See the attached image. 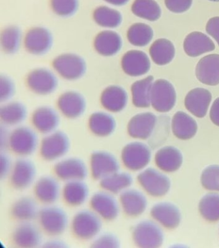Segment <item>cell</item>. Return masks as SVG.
Returning <instances> with one entry per match:
<instances>
[{
    "mask_svg": "<svg viewBox=\"0 0 219 248\" xmlns=\"http://www.w3.org/2000/svg\"><path fill=\"white\" fill-rule=\"evenodd\" d=\"M53 68L63 79L75 81L81 79L87 70V64L82 56L74 53H64L57 56Z\"/></svg>",
    "mask_w": 219,
    "mask_h": 248,
    "instance_id": "cell-4",
    "label": "cell"
},
{
    "mask_svg": "<svg viewBox=\"0 0 219 248\" xmlns=\"http://www.w3.org/2000/svg\"><path fill=\"white\" fill-rule=\"evenodd\" d=\"M212 99V93L208 90L196 88L190 91L186 96V108L197 118H204L208 112Z\"/></svg>",
    "mask_w": 219,
    "mask_h": 248,
    "instance_id": "cell-24",
    "label": "cell"
},
{
    "mask_svg": "<svg viewBox=\"0 0 219 248\" xmlns=\"http://www.w3.org/2000/svg\"><path fill=\"white\" fill-rule=\"evenodd\" d=\"M151 105L157 112L166 113L175 106L176 93L173 84L167 80H156L152 85Z\"/></svg>",
    "mask_w": 219,
    "mask_h": 248,
    "instance_id": "cell-9",
    "label": "cell"
},
{
    "mask_svg": "<svg viewBox=\"0 0 219 248\" xmlns=\"http://www.w3.org/2000/svg\"><path fill=\"white\" fill-rule=\"evenodd\" d=\"M209 1L218 2V1H219V0H209Z\"/></svg>",
    "mask_w": 219,
    "mask_h": 248,
    "instance_id": "cell-54",
    "label": "cell"
},
{
    "mask_svg": "<svg viewBox=\"0 0 219 248\" xmlns=\"http://www.w3.org/2000/svg\"><path fill=\"white\" fill-rule=\"evenodd\" d=\"M102 227V218L93 210H82L76 213L71 222L72 233L83 241L93 240Z\"/></svg>",
    "mask_w": 219,
    "mask_h": 248,
    "instance_id": "cell-1",
    "label": "cell"
},
{
    "mask_svg": "<svg viewBox=\"0 0 219 248\" xmlns=\"http://www.w3.org/2000/svg\"><path fill=\"white\" fill-rule=\"evenodd\" d=\"M61 194L66 204L80 206L85 204L89 197V187L83 181H69L62 187Z\"/></svg>",
    "mask_w": 219,
    "mask_h": 248,
    "instance_id": "cell-30",
    "label": "cell"
},
{
    "mask_svg": "<svg viewBox=\"0 0 219 248\" xmlns=\"http://www.w3.org/2000/svg\"><path fill=\"white\" fill-rule=\"evenodd\" d=\"M151 150L144 142L134 141L127 144L121 152L124 167L132 171H142L151 160Z\"/></svg>",
    "mask_w": 219,
    "mask_h": 248,
    "instance_id": "cell-6",
    "label": "cell"
},
{
    "mask_svg": "<svg viewBox=\"0 0 219 248\" xmlns=\"http://www.w3.org/2000/svg\"><path fill=\"white\" fill-rule=\"evenodd\" d=\"M150 215L154 220L169 230L177 228L181 221L179 209L171 202H163L154 204L150 210Z\"/></svg>",
    "mask_w": 219,
    "mask_h": 248,
    "instance_id": "cell-21",
    "label": "cell"
},
{
    "mask_svg": "<svg viewBox=\"0 0 219 248\" xmlns=\"http://www.w3.org/2000/svg\"><path fill=\"white\" fill-rule=\"evenodd\" d=\"M201 183L207 190L219 191V165L206 167L201 174Z\"/></svg>",
    "mask_w": 219,
    "mask_h": 248,
    "instance_id": "cell-44",
    "label": "cell"
},
{
    "mask_svg": "<svg viewBox=\"0 0 219 248\" xmlns=\"http://www.w3.org/2000/svg\"><path fill=\"white\" fill-rule=\"evenodd\" d=\"M207 33L216 40L219 46V16L212 17L207 23Z\"/></svg>",
    "mask_w": 219,
    "mask_h": 248,
    "instance_id": "cell-49",
    "label": "cell"
},
{
    "mask_svg": "<svg viewBox=\"0 0 219 248\" xmlns=\"http://www.w3.org/2000/svg\"><path fill=\"white\" fill-rule=\"evenodd\" d=\"M193 0H165L166 7L174 13H183L192 5Z\"/></svg>",
    "mask_w": 219,
    "mask_h": 248,
    "instance_id": "cell-47",
    "label": "cell"
},
{
    "mask_svg": "<svg viewBox=\"0 0 219 248\" xmlns=\"http://www.w3.org/2000/svg\"><path fill=\"white\" fill-rule=\"evenodd\" d=\"M154 77L148 76L144 79L134 82L131 86L133 105L137 108H148L151 105V91Z\"/></svg>",
    "mask_w": 219,
    "mask_h": 248,
    "instance_id": "cell-35",
    "label": "cell"
},
{
    "mask_svg": "<svg viewBox=\"0 0 219 248\" xmlns=\"http://www.w3.org/2000/svg\"><path fill=\"white\" fill-rule=\"evenodd\" d=\"M91 210L102 218L109 220H115L120 214V205L115 195L105 190L97 191L90 198Z\"/></svg>",
    "mask_w": 219,
    "mask_h": 248,
    "instance_id": "cell-10",
    "label": "cell"
},
{
    "mask_svg": "<svg viewBox=\"0 0 219 248\" xmlns=\"http://www.w3.org/2000/svg\"><path fill=\"white\" fill-rule=\"evenodd\" d=\"M157 122V117L151 112L135 115L128 123V134L136 140H148L153 134Z\"/></svg>",
    "mask_w": 219,
    "mask_h": 248,
    "instance_id": "cell-17",
    "label": "cell"
},
{
    "mask_svg": "<svg viewBox=\"0 0 219 248\" xmlns=\"http://www.w3.org/2000/svg\"><path fill=\"white\" fill-rule=\"evenodd\" d=\"M95 23L102 28L112 30L122 24V14L118 10L108 6H100L93 13Z\"/></svg>",
    "mask_w": 219,
    "mask_h": 248,
    "instance_id": "cell-38",
    "label": "cell"
},
{
    "mask_svg": "<svg viewBox=\"0 0 219 248\" xmlns=\"http://www.w3.org/2000/svg\"><path fill=\"white\" fill-rule=\"evenodd\" d=\"M44 247L46 248H65L66 245L64 242L58 239L50 240L44 245Z\"/></svg>",
    "mask_w": 219,
    "mask_h": 248,
    "instance_id": "cell-52",
    "label": "cell"
},
{
    "mask_svg": "<svg viewBox=\"0 0 219 248\" xmlns=\"http://www.w3.org/2000/svg\"><path fill=\"white\" fill-rule=\"evenodd\" d=\"M154 161L156 166L165 172H175L181 168L183 157L181 151L175 146L160 148L156 153Z\"/></svg>",
    "mask_w": 219,
    "mask_h": 248,
    "instance_id": "cell-28",
    "label": "cell"
},
{
    "mask_svg": "<svg viewBox=\"0 0 219 248\" xmlns=\"http://www.w3.org/2000/svg\"><path fill=\"white\" fill-rule=\"evenodd\" d=\"M101 103L107 112L118 113L124 110L128 103V94L120 86L113 85L105 88L102 93Z\"/></svg>",
    "mask_w": 219,
    "mask_h": 248,
    "instance_id": "cell-25",
    "label": "cell"
},
{
    "mask_svg": "<svg viewBox=\"0 0 219 248\" xmlns=\"http://www.w3.org/2000/svg\"><path fill=\"white\" fill-rule=\"evenodd\" d=\"M137 181L148 195L154 197H163L171 189V182L169 177L153 168L141 171L137 176Z\"/></svg>",
    "mask_w": 219,
    "mask_h": 248,
    "instance_id": "cell-8",
    "label": "cell"
},
{
    "mask_svg": "<svg viewBox=\"0 0 219 248\" xmlns=\"http://www.w3.org/2000/svg\"><path fill=\"white\" fill-rule=\"evenodd\" d=\"M153 36V30L151 27L143 23H136L131 25L127 34L130 44L138 47L147 46L151 42Z\"/></svg>",
    "mask_w": 219,
    "mask_h": 248,
    "instance_id": "cell-41",
    "label": "cell"
},
{
    "mask_svg": "<svg viewBox=\"0 0 219 248\" xmlns=\"http://www.w3.org/2000/svg\"><path fill=\"white\" fill-rule=\"evenodd\" d=\"M183 47L186 54L193 58L216 49L214 42L201 32H193L188 35L184 41Z\"/></svg>",
    "mask_w": 219,
    "mask_h": 248,
    "instance_id": "cell-29",
    "label": "cell"
},
{
    "mask_svg": "<svg viewBox=\"0 0 219 248\" xmlns=\"http://www.w3.org/2000/svg\"><path fill=\"white\" fill-rule=\"evenodd\" d=\"M109 5L115 6V7H121L126 5L130 0H104Z\"/></svg>",
    "mask_w": 219,
    "mask_h": 248,
    "instance_id": "cell-53",
    "label": "cell"
},
{
    "mask_svg": "<svg viewBox=\"0 0 219 248\" xmlns=\"http://www.w3.org/2000/svg\"><path fill=\"white\" fill-rule=\"evenodd\" d=\"M70 140L62 131L56 130L46 134L40 144V155L46 161H58L69 152Z\"/></svg>",
    "mask_w": 219,
    "mask_h": 248,
    "instance_id": "cell-2",
    "label": "cell"
},
{
    "mask_svg": "<svg viewBox=\"0 0 219 248\" xmlns=\"http://www.w3.org/2000/svg\"><path fill=\"white\" fill-rule=\"evenodd\" d=\"M23 43L29 53L35 56L44 55L52 48V34L44 27H34L27 32Z\"/></svg>",
    "mask_w": 219,
    "mask_h": 248,
    "instance_id": "cell-13",
    "label": "cell"
},
{
    "mask_svg": "<svg viewBox=\"0 0 219 248\" xmlns=\"http://www.w3.org/2000/svg\"><path fill=\"white\" fill-rule=\"evenodd\" d=\"M131 10L135 16L150 21H157L161 16V10L155 0H134Z\"/></svg>",
    "mask_w": 219,
    "mask_h": 248,
    "instance_id": "cell-40",
    "label": "cell"
},
{
    "mask_svg": "<svg viewBox=\"0 0 219 248\" xmlns=\"http://www.w3.org/2000/svg\"><path fill=\"white\" fill-rule=\"evenodd\" d=\"M118 201L125 214L131 217H136L144 214L148 204L144 193L130 187L120 193Z\"/></svg>",
    "mask_w": 219,
    "mask_h": 248,
    "instance_id": "cell-20",
    "label": "cell"
},
{
    "mask_svg": "<svg viewBox=\"0 0 219 248\" xmlns=\"http://www.w3.org/2000/svg\"><path fill=\"white\" fill-rule=\"evenodd\" d=\"M1 126L0 128V148L1 150L7 149L9 147L10 134L6 127Z\"/></svg>",
    "mask_w": 219,
    "mask_h": 248,
    "instance_id": "cell-50",
    "label": "cell"
},
{
    "mask_svg": "<svg viewBox=\"0 0 219 248\" xmlns=\"http://www.w3.org/2000/svg\"><path fill=\"white\" fill-rule=\"evenodd\" d=\"M12 239L15 247L36 248L42 243V235L38 226L31 222H21L14 230Z\"/></svg>",
    "mask_w": 219,
    "mask_h": 248,
    "instance_id": "cell-19",
    "label": "cell"
},
{
    "mask_svg": "<svg viewBox=\"0 0 219 248\" xmlns=\"http://www.w3.org/2000/svg\"><path fill=\"white\" fill-rule=\"evenodd\" d=\"M149 53L154 63L165 65L173 61L175 58V46L167 39H158L150 46Z\"/></svg>",
    "mask_w": 219,
    "mask_h": 248,
    "instance_id": "cell-37",
    "label": "cell"
},
{
    "mask_svg": "<svg viewBox=\"0 0 219 248\" xmlns=\"http://www.w3.org/2000/svg\"><path fill=\"white\" fill-rule=\"evenodd\" d=\"M132 238L137 247L160 248L163 243L164 234L156 222L145 220L133 228Z\"/></svg>",
    "mask_w": 219,
    "mask_h": 248,
    "instance_id": "cell-7",
    "label": "cell"
},
{
    "mask_svg": "<svg viewBox=\"0 0 219 248\" xmlns=\"http://www.w3.org/2000/svg\"><path fill=\"white\" fill-rule=\"evenodd\" d=\"M199 81L205 85L216 86L219 84V55L210 54L201 58L195 68Z\"/></svg>",
    "mask_w": 219,
    "mask_h": 248,
    "instance_id": "cell-26",
    "label": "cell"
},
{
    "mask_svg": "<svg viewBox=\"0 0 219 248\" xmlns=\"http://www.w3.org/2000/svg\"><path fill=\"white\" fill-rule=\"evenodd\" d=\"M122 46L123 41L120 35L109 29L98 34L94 41L96 51L105 57L116 55L122 49Z\"/></svg>",
    "mask_w": 219,
    "mask_h": 248,
    "instance_id": "cell-27",
    "label": "cell"
},
{
    "mask_svg": "<svg viewBox=\"0 0 219 248\" xmlns=\"http://www.w3.org/2000/svg\"><path fill=\"white\" fill-rule=\"evenodd\" d=\"M13 166L9 156L5 154H1L0 156V177L1 179L11 174Z\"/></svg>",
    "mask_w": 219,
    "mask_h": 248,
    "instance_id": "cell-48",
    "label": "cell"
},
{
    "mask_svg": "<svg viewBox=\"0 0 219 248\" xmlns=\"http://www.w3.org/2000/svg\"><path fill=\"white\" fill-rule=\"evenodd\" d=\"M87 106L85 97L77 91H66L60 95L58 100V110L70 120H75L83 116Z\"/></svg>",
    "mask_w": 219,
    "mask_h": 248,
    "instance_id": "cell-16",
    "label": "cell"
},
{
    "mask_svg": "<svg viewBox=\"0 0 219 248\" xmlns=\"http://www.w3.org/2000/svg\"><path fill=\"white\" fill-rule=\"evenodd\" d=\"M27 117V107L19 101H8L0 107V120L5 126H18Z\"/></svg>",
    "mask_w": 219,
    "mask_h": 248,
    "instance_id": "cell-31",
    "label": "cell"
},
{
    "mask_svg": "<svg viewBox=\"0 0 219 248\" xmlns=\"http://www.w3.org/2000/svg\"><path fill=\"white\" fill-rule=\"evenodd\" d=\"M32 124L39 132L46 135L57 130L60 124V117L52 107L41 106L32 113Z\"/></svg>",
    "mask_w": 219,
    "mask_h": 248,
    "instance_id": "cell-23",
    "label": "cell"
},
{
    "mask_svg": "<svg viewBox=\"0 0 219 248\" xmlns=\"http://www.w3.org/2000/svg\"><path fill=\"white\" fill-rule=\"evenodd\" d=\"M123 70L128 76L138 77L147 73L150 68V62L144 52L131 50L123 56L122 62Z\"/></svg>",
    "mask_w": 219,
    "mask_h": 248,
    "instance_id": "cell-22",
    "label": "cell"
},
{
    "mask_svg": "<svg viewBox=\"0 0 219 248\" xmlns=\"http://www.w3.org/2000/svg\"><path fill=\"white\" fill-rule=\"evenodd\" d=\"M210 117L214 124L219 126V97L215 100L211 107Z\"/></svg>",
    "mask_w": 219,
    "mask_h": 248,
    "instance_id": "cell-51",
    "label": "cell"
},
{
    "mask_svg": "<svg viewBox=\"0 0 219 248\" xmlns=\"http://www.w3.org/2000/svg\"><path fill=\"white\" fill-rule=\"evenodd\" d=\"M56 176L64 182L84 181L88 175V168L83 160L78 157L62 158L54 166Z\"/></svg>",
    "mask_w": 219,
    "mask_h": 248,
    "instance_id": "cell-14",
    "label": "cell"
},
{
    "mask_svg": "<svg viewBox=\"0 0 219 248\" xmlns=\"http://www.w3.org/2000/svg\"><path fill=\"white\" fill-rule=\"evenodd\" d=\"M132 183V177L130 173L119 170L101 179L100 186L103 190L107 192L115 195H120L123 191L130 188Z\"/></svg>",
    "mask_w": 219,
    "mask_h": 248,
    "instance_id": "cell-36",
    "label": "cell"
},
{
    "mask_svg": "<svg viewBox=\"0 0 219 248\" xmlns=\"http://www.w3.org/2000/svg\"><path fill=\"white\" fill-rule=\"evenodd\" d=\"M89 167L92 177L99 181L120 170V163L117 158L105 150H97L91 154Z\"/></svg>",
    "mask_w": 219,
    "mask_h": 248,
    "instance_id": "cell-12",
    "label": "cell"
},
{
    "mask_svg": "<svg viewBox=\"0 0 219 248\" xmlns=\"http://www.w3.org/2000/svg\"><path fill=\"white\" fill-rule=\"evenodd\" d=\"M36 168L34 163L26 157H21L13 164L11 172V183L15 189L24 190L32 186L36 180Z\"/></svg>",
    "mask_w": 219,
    "mask_h": 248,
    "instance_id": "cell-15",
    "label": "cell"
},
{
    "mask_svg": "<svg viewBox=\"0 0 219 248\" xmlns=\"http://www.w3.org/2000/svg\"><path fill=\"white\" fill-rule=\"evenodd\" d=\"M62 189L56 177L44 175L35 183L34 193L37 199L45 205L54 204L61 194Z\"/></svg>",
    "mask_w": 219,
    "mask_h": 248,
    "instance_id": "cell-18",
    "label": "cell"
},
{
    "mask_svg": "<svg viewBox=\"0 0 219 248\" xmlns=\"http://www.w3.org/2000/svg\"><path fill=\"white\" fill-rule=\"evenodd\" d=\"M40 210L36 201L30 197H22L14 202L11 214L21 222H31L38 217Z\"/></svg>",
    "mask_w": 219,
    "mask_h": 248,
    "instance_id": "cell-34",
    "label": "cell"
},
{
    "mask_svg": "<svg viewBox=\"0 0 219 248\" xmlns=\"http://www.w3.org/2000/svg\"><path fill=\"white\" fill-rule=\"evenodd\" d=\"M38 146V135L30 127L18 126L10 134L9 148L21 157L32 155Z\"/></svg>",
    "mask_w": 219,
    "mask_h": 248,
    "instance_id": "cell-5",
    "label": "cell"
},
{
    "mask_svg": "<svg viewBox=\"0 0 219 248\" xmlns=\"http://www.w3.org/2000/svg\"><path fill=\"white\" fill-rule=\"evenodd\" d=\"M199 210L201 216L207 221L218 222L219 220V194L208 193L201 199Z\"/></svg>",
    "mask_w": 219,
    "mask_h": 248,
    "instance_id": "cell-42",
    "label": "cell"
},
{
    "mask_svg": "<svg viewBox=\"0 0 219 248\" xmlns=\"http://www.w3.org/2000/svg\"><path fill=\"white\" fill-rule=\"evenodd\" d=\"M22 32L16 25H9L2 31L0 45L2 50L7 54L16 53L22 42Z\"/></svg>",
    "mask_w": 219,
    "mask_h": 248,
    "instance_id": "cell-39",
    "label": "cell"
},
{
    "mask_svg": "<svg viewBox=\"0 0 219 248\" xmlns=\"http://www.w3.org/2000/svg\"><path fill=\"white\" fill-rule=\"evenodd\" d=\"M88 125L91 132L96 136L105 138L115 132L117 122L109 113L99 111L90 116Z\"/></svg>",
    "mask_w": 219,
    "mask_h": 248,
    "instance_id": "cell-32",
    "label": "cell"
},
{
    "mask_svg": "<svg viewBox=\"0 0 219 248\" xmlns=\"http://www.w3.org/2000/svg\"><path fill=\"white\" fill-rule=\"evenodd\" d=\"M196 121L187 113L176 112L172 120V129L176 138L181 140L193 138L197 132Z\"/></svg>",
    "mask_w": 219,
    "mask_h": 248,
    "instance_id": "cell-33",
    "label": "cell"
},
{
    "mask_svg": "<svg viewBox=\"0 0 219 248\" xmlns=\"http://www.w3.org/2000/svg\"><path fill=\"white\" fill-rule=\"evenodd\" d=\"M15 85L9 76L1 74L0 76V101L6 103L15 95Z\"/></svg>",
    "mask_w": 219,
    "mask_h": 248,
    "instance_id": "cell-45",
    "label": "cell"
},
{
    "mask_svg": "<svg viewBox=\"0 0 219 248\" xmlns=\"http://www.w3.org/2000/svg\"><path fill=\"white\" fill-rule=\"evenodd\" d=\"M38 218L45 233L54 237L63 233L69 222L65 211L54 204L46 205L40 209Z\"/></svg>",
    "mask_w": 219,
    "mask_h": 248,
    "instance_id": "cell-3",
    "label": "cell"
},
{
    "mask_svg": "<svg viewBox=\"0 0 219 248\" xmlns=\"http://www.w3.org/2000/svg\"><path fill=\"white\" fill-rule=\"evenodd\" d=\"M27 86L38 95H46L54 93L58 87V79L54 72L46 68H37L27 76Z\"/></svg>",
    "mask_w": 219,
    "mask_h": 248,
    "instance_id": "cell-11",
    "label": "cell"
},
{
    "mask_svg": "<svg viewBox=\"0 0 219 248\" xmlns=\"http://www.w3.org/2000/svg\"><path fill=\"white\" fill-rule=\"evenodd\" d=\"M93 248H116L120 247V241L117 236L111 233L101 234L93 239L91 244Z\"/></svg>",
    "mask_w": 219,
    "mask_h": 248,
    "instance_id": "cell-46",
    "label": "cell"
},
{
    "mask_svg": "<svg viewBox=\"0 0 219 248\" xmlns=\"http://www.w3.org/2000/svg\"><path fill=\"white\" fill-rule=\"evenodd\" d=\"M51 8L56 15L69 17L75 15L79 9V0H51Z\"/></svg>",
    "mask_w": 219,
    "mask_h": 248,
    "instance_id": "cell-43",
    "label": "cell"
}]
</instances>
